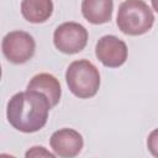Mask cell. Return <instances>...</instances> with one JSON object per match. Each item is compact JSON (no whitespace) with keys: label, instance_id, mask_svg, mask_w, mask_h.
I'll return each instance as SVG.
<instances>
[{"label":"cell","instance_id":"6da1fadb","mask_svg":"<svg viewBox=\"0 0 158 158\" xmlns=\"http://www.w3.org/2000/svg\"><path fill=\"white\" fill-rule=\"evenodd\" d=\"M51 109V102L44 94L27 89L11 96L7 102L6 116L14 128L32 133L44 127Z\"/></svg>","mask_w":158,"mask_h":158},{"label":"cell","instance_id":"7a4b0ae2","mask_svg":"<svg viewBox=\"0 0 158 158\" xmlns=\"http://www.w3.org/2000/svg\"><path fill=\"white\" fill-rule=\"evenodd\" d=\"M116 23L125 35L141 36L152 28L154 15L143 0H125L118 6Z\"/></svg>","mask_w":158,"mask_h":158},{"label":"cell","instance_id":"3957f363","mask_svg":"<svg viewBox=\"0 0 158 158\" xmlns=\"http://www.w3.org/2000/svg\"><path fill=\"white\" fill-rule=\"evenodd\" d=\"M65 81L73 95L79 99H89L99 91L100 73L90 60L79 59L68 65Z\"/></svg>","mask_w":158,"mask_h":158},{"label":"cell","instance_id":"277c9868","mask_svg":"<svg viewBox=\"0 0 158 158\" xmlns=\"http://www.w3.org/2000/svg\"><path fill=\"white\" fill-rule=\"evenodd\" d=\"M1 49L9 62L14 64H22L33 57L36 42L33 37L25 31H11L4 36Z\"/></svg>","mask_w":158,"mask_h":158},{"label":"cell","instance_id":"5b68a950","mask_svg":"<svg viewBox=\"0 0 158 158\" xmlns=\"http://www.w3.org/2000/svg\"><path fill=\"white\" fill-rule=\"evenodd\" d=\"M53 43L59 52L75 54L85 48L88 43V31L78 22H63L54 30Z\"/></svg>","mask_w":158,"mask_h":158},{"label":"cell","instance_id":"8992f818","mask_svg":"<svg viewBox=\"0 0 158 158\" xmlns=\"http://www.w3.org/2000/svg\"><path fill=\"white\" fill-rule=\"evenodd\" d=\"M126 43L114 35L102 36L95 46L96 58L107 68H118L127 59Z\"/></svg>","mask_w":158,"mask_h":158},{"label":"cell","instance_id":"52a82bcc","mask_svg":"<svg viewBox=\"0 0 158 158\" xmlns=\"http://www.w3.org/2000/svg\"><path fill=\"white\" fill-rule=\"evenodd\" d=\"M49 144L56 156L62 158H73L81 152L84 139L83 136L73 128H60L52 133Z\"/></svg>","mask_w":158,"mask_h":158},{"label":"cell","instance_id":"ba28073f","mask_svg":"<svg viewBox=\"0 0 158 158\" xmlns=\"http://www.w3.org/2000/svg\"><path fill=\"white\" fill-rule=\"evenodd\" d=\"M27 89L44 94L48 98L52 107H54L60 100V95H62L60 84L58 79L49 73H40L32 77V79L27 84Z\"/></svg>","mask_w":158,"mask_h":158},{"label":"cell","instance_id":"9c48e42d","mask_svg":"<svg viewBox=\"0 0 158 158\" xmlns=\"http://www.w3.org/2000/svg\"><path fill=\"white\" fill-rule=\"evenodd\" d=\"M114 0H83L81 14L84 19L94 25L106 23L112 17Z\"/></svg>","mask_w":158,"mask_h":158},{"label":"cell","instance_id":"30bf717a","mask_svg":"<svg viewBox=\"0 0 158 158\" xmlns=\"http://www.w3.org/2000/svg\"><path fill=\"white\" fill-rule=\"evenodd\" d=\"M53 12L52 0H22L21 14L31 23H42L47 21Z\"/></svg>","mask_w":158,"mask_h":158},{"label":"cell","instance_id":"8fae6325","mask_svg":"<svg viewBox=\"0 0 158 158\" xmlns=\"http://www.w3.org/2000/svg\"><path fill=\"white\" fill-rule=\"evenodd\" d=\"M147 148L152 156L158 158V128H154L147 138Z\"/></svg>","mask_w":158,"mask_h":158},{"label":"cell","instance_id":"7c38bea8","mask_svg":"<svg viewBox=\"0 0 158 158\" xmlns=\"http://www.w3.org/2000/svg\"><path fill=\"white\" fill-rule=\"evenodd\" d=\"M25 156H26L27 158H30V157H49V158H54L56 153H51L49 151H47V149H46L44 147H42V146H35V147L30 148V149L25 153Z\"/></svg>","mask_w":158,"mask_h":158},{"label":"cell","instance_id":"4fadbf2b","mask_svg":"<svg viewBox=\"0 0 158 158\" xmlns=\"http://www.w3.org/2000/svg\"><path fill=\"white\" fill-rule=\"evenodd\" d=\"M152 2V6H153V10H156L158 12V0H151Z\"/></svg>","mask_w":158,"mask_h":158}]
</instances>
